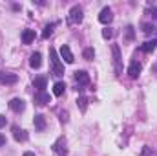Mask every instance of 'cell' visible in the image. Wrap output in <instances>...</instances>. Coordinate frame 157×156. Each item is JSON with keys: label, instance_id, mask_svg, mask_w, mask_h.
<instances>
[{"label": "cell", "instance_id": "obj_16", "mask_svg": "<svg viewBox=\"0 0 157 156\" xmlns=\"http://www.w3.org/2000/svg\"><path fill=\"white\" fill-rule=\"evenodd\" d=\"M46 84H48V81H46V77H35V81H33V86L37 88V92H44V88H46Z\"/></svg>", "mask_w": 157, "mask_h": 156}, {"label": "cell", "instance_id": "obj_15", "mask_svg": "<svg viewBox=\"0 0 157 156\" xmlns=\"http://www.w3.org/2000/svg\"><path fill=\"white\" fill-rule=\"evenodd\" d=\"M35 40V31L33 30H24L22 31V42L24 44H31Z\"/></svg>", "mask_w": 157, "mask_h": 156}, {"label": "cell", "instance_id": "obj_14", "mask_svg": "<svg viewBox=\"0 0 157 156\" xmlns=\"http://www.w3.org/2000/svg\"><path fill=\"white\" fill-rule=\"evenodd\" d=\"M157 48V39H152V40H146L143 46H141V50L144 51V53H152L154 50Z\"/></svg>", "mask_w": 157, "mask_h": 156}, {"label": "cell", "instance_id": "obj_4", "mask_svg": "<svg viewBox=\"0 0 157 156\" xmlns=\"http://www.w3.org/2000/svg\"><path fill=\"white\" fill-rule=\"evenodd\" d=\"M18 81L17 74H11V72H0V84H15Z\"/></svg>", "mask_w": 157, "mask_h": 156}, {"label": "cell", "instance_id": "obj_11", "mask_svg": "<svg viewBox=\"0 0 157 156\" xmlns=\"http://www.w3.org/2000/svg\"><path fill=\"white\" fill-rule=\"evenodd\" d=\"M49 101H51V97H49V94H48L46 90L35 94V103H37V105H48Z\"/></svg>", "mask_w": 157, "mask_h": 156}, {"label": "cell", "instance_id": "obj_1", "mask_svg": "<svg viewBox=\"0 0 157 156\" xmlns=\"http://www.w3.org/2000/svg\"><path fill=\"white\" fill-rule=\"evenodd\" d=\"M49 59H51V72H53V76H57V77L64 76V66H62L55 48H49Z\"/></svg>", "mask_w": 157, "mask_h": 156}, {"label": "cell", "instance_id": "obj_25", "mask_svg": "<svg viewBox=\"0 0 157 156\" xmlns=\"http://www.w3.org/2000/svg\"><path fill=\"white\" fill-rule=\"evenodd\" d=\"M148 13H150L152 17H155V18H157V6H154V7H150V9H148Z\"/></svg>", "mask_w": 157, "mask_h": 156}, {"label": "cell", "instance_id": "obj_12", "mask_svg": "<svg viewBox=\"0 0 157 156\" xmlns=\"http://www.w3.org/2000/svg\"><path fill=\"white\" fill-rule=\"evenodd\" d=\"M53 151H55L57 154H66V153H68V149H66V142H64V138H59V140L55 142V145H53Z\"/></svg>", "mask_w": 157, "mask_h": 156}, {"label": "cell", "instance_id": "obj_29", "mask_svg": "<svg viewBox=\"0 0 157 156\" xmlns=\"http://www.w3.org/2000/svg\"><path fill=\"white\" fill-rule=\"evenodd\" d=\"M4 145H6V138L0 134V147H4Z\"/></svg>", "mask_w": 157, "mask_h": 156}, {"label": "cell", "instance_id": "obj_30", "mask_svg": "<svg viewBox=\"0 0 157 156\" xmlns=\"http://www.w3.org/2000/svg\"><path fill=\"white\" fill-rule=\"evenodd\" d=\"M22 156H35V153H31V151H26Z\"/></svg>", "mask_w": 157, "mask_h": 156}, {"label": "cell", "instance_id": "obj_24", "mask_svg": "<svg viewBox=\"0 0 157 156\" xmlns=\"http://www.w3.org/2000/svg\"><path fill=\"white\" fill-rule=\"evenodd\" d=\"M102 37H104V39H112V37H113V31H112L110 28H106V30H102Z\"/></svg>", "mask_w": 157, "mask_h": 156}, {"label": "cell", "instance_id": "obj_9", "mask_svg": "<svg viewBox=\"0 0 157 156\" xmlns=\"http://www.w3.org/2000/svg\"><path fill=\"white\" fill-rule=\"evenodd\" d=\"M141 70H143V66H141V63H137V61H133L130 66H128V76L132 79H137L141 76Z\"/></svg>", "mask_w": 157, "mask_h": 156}, {"label": "cell", "instance_id": "obj_18", "mask_svg": "<svg viewBox=\"0 0 157 156\" xmlns=\"http://www.w3.org/2000/svg\"><path fill=\"white\" fill-rule=\"evenodd\" d=\"M64 90H66V84H64L62 81H59V83L53 84V94H55V96H62Z\"/></svg>", "mask_w": 157, "mask_h": 156}, {"label": "cell", "instance_id": "obj_20", "mask_svg": "<svg viewBox=\"0 0 157 156\" xmlns=\"http://www.w3.org/2000/svg\"><path fill=\"white\" fill-rule=\"evenodd\" d=\"M141 156H157V151L155 149H152L150 145H144L143 151H141Z\"/></svg>", "mask_w": 157, "mask_h": 156}, {"label": "cell", "instance_id": "obj_5", "mask_svg": "<svg viewBox=\"0 0 157 156\" xmlns=\"http://www.w3.org/2000/svg\"><path fill=\"white\" fill-rule=\"evenodd\" d=\"M9 109H11L13 112L20 114V112L26 109V101H24V99H20V97H15V99H11V101H9Z\"/></svg>", "mask_w": 157, "mask_h": 156}, {"label": "cell", "instance_id": "obj_28", "mask_svg": "<svg viewBox=\"0 0 157 156\" xmlns=\"http://www.w3.org/2000/svg\"><path fill=\"white\" fill-rule=\"evenodd\" d=\"M132 37H133V28L128 26V39H132Z\"/></svg>", "mask_w": 157, "mask_h": 156}, {"label": "cell", "instance_id": "obj_17", "mask_svg": "<svg viewBox=\"0 0 157 156\" xmlns=\"http://www.w3.org/2000/svg\"><path fill=\"white\" fill-rule=\"evenodd\" d=\"M33 123H35V129H39V130L46 129V117L42 116V114H37L35 119H33Z\"/></svg>", "mask_w": 157, "mask_h": 156}, {"label": "cell", "instance_id": "obj_13", "mask_svg": "<svg viewBox=\"0 0 157 156\" xmlns=\"http://www.w3.org/2000/svg\"><path fill=\"white\" fill-rule=\"evenodd\" d=\"M29 66H31V68H40V66H42V55H40L39 51L31 53V57H29Z\"/></svg>", "mask_w": 157, "mask_h": 156}, {"label": "cell", "instance_id": "obj_6", "mask_svg": "<svg viewBox=\"0 0 157 156\" xmlns=\"http://www.w3.org/2000/svg\"><path fill=\"white\" fill-rule=\"evenodd\" d=\"M75 81H77V84H78L77 90H82L80 86L90 83V76H88V72H84V70H77V72H75Z\"/></svg>", "mask_w": 157, "mask_h": 156}, {"label": "cell", "instance_id": "obj_26", "mask_svg": "<svg viewBox=\"0 0 157 156\" xmlns=\"http://www.w3.org/2000/svg\"><path fill=\"white\" fill-rule=\"evenodd\" d=\"M6 123H7L6 116H2V114H0V129H2V127H6Z\"/></svg>", "mask_w": 157, "mask_h": 156}, {"label": "cell", "instance_id": "obj_8", "mask_svg": "<svg viewBox=\"0 0 157 156\" xmlns=\"http://www.w3.org/2000/svg\"><path fill=\"white\" fill-rule=\"evenodd\" d=\"M60 57H62V59H64V63H68V64H71V63L75 61V57H73V53H71L70 46H66V44H62V46H60Z\"/></svg>", "mask_w": 157, "mask_h": 156}, {"label": "cell", "instance_id": "obj_10", "mask_svg": "<svg viewBox=\"0 0 157 156\" xmlns=\"http://www.w3.org/2000/svg\"><path fill=\"white\" fill-rule=\"evenodd\" d=\"M13 138L17 140V142H26L28 140V132L24 130V129H20V127H13Z\"/></svg>", "mask_w": 157, "mask_h": 156}, {"label": "cell", "instance_id": "obj_7", "mask_svg": "<svg viewBox=\"0 0 157 156\" xmlns=\"http://www.w3.org/2000/svg\"><path fill=\"white\" fill-rule=\"evenodd\" d=\"M113 20V13H112V9L110 7H104L101 13H99V22L101 24H110Z\"/></svg>", "mask_w": 157, "mask_h": 156}, {"label": "cell", "instance_id": "obj_3", "mask_svg": "<svg viewBox=\"0 0 157 156\" xmlns=\"http://www.w3.org/2000/svg\"><path fill=\"white\" fill-rule=\"evenodd\" d=\"M82 18H84L82 7H80V6H73V7L70 9V22H71V24H80Z\"/></svg>", "mask_w": 157, "mask_h": 156}, {"label": "cell", "instance_id": "obj_21", "mask_svg": "<svg viewBox=\"0 0 157 156\" xmlns=\"http://www.w3.org/2000/svg\"><path fill=\"white\" fill-rule=\"evenodd\" d=\"M53 28H55V24H48V26L44 28V31H42V39H48V37L53 33Z\"/></svg>", "mask_w": 157, "mask_h": 156}, {"label": "cell", "instance_id": "obj_23", "mask_svg": "<svg viewBox=\"0 0 157 156\" xmlns=\"http://www.w3.org/2000/svg\"><path fill=\"white\" fill-rule=\"evenodd\" d=\"M77 105H78V109L84 112V110H86V107H88V99H86L84 96H80V97L77 99Z\"/></svg>", "mask_w": 157, "mask_h": 156}, {"label": "cell", "instance_id": "obj_2", "mask_svg": "<svg viewBox=\"0 0 157 156\" xmlns=\"http://www.w3.org/2000/svg\"><path fill=\"white\" fill-rule=\"evenodd\" d=\"M112 53H113V64H115V72L117 76L122 74V57H121V50L117 44H112Z\"/></svg>", "mask_w": 157, "mask_h": 156}, {"label": "cell", "instance_id": "obj_27", "mask_svg": "<svg viewBox=\"0 0 157 156\" xmlns=\"http://www.w3.org/2000/svg\"><path fill=\"white\" fill-rule=\"evenodd\" d=\"M60 121H68V112H60Z\"/></svg>", "mask_w": 157, "mask_h": 156}, {"label": "cell", "instance_id": "obj_19", "mask_svg": "<svg viewBox=\"0 0 157 156\" xmlns=\"http://www.w3.org/2000/svg\"><path fill=\"white\" fill-rule=\"evenodd\" d=\"M141 30H143V33H146V35H152V33H155L157 31V28L154 26V24H143Z\"/></svg>", "mask_w": 157, "mask_h": 156}, {"label": "cell", "instance_id": "obj_22", "mask_svg": "<svg viewBox=\"0 0 157 156\" xmlns=\"http://www.w3.org/2000/svg\"><path fill=\"white\" fill-rule=\"evenodd\" d=\"M82 55H84L86 61H91V59L95 57V51H93V48H86V50L82 51Z\"/></svg>", "mask_w": 157, "mask_h": 156}]
</instances>
